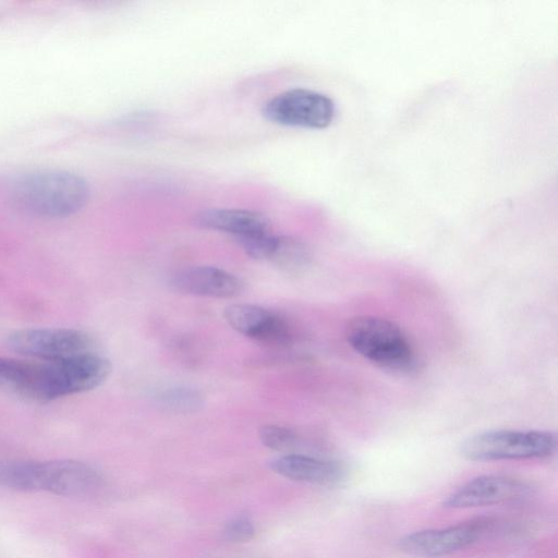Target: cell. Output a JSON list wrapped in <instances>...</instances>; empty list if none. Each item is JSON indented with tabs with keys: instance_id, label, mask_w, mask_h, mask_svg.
Segmentation results:
<instances>
[{
	"instance_id": "cell-1",
	"label": "cell",
	"mask_w": 558,
	"mask_h": 558,
	"mask_svg": "<svg viewBox=\"0 0 558 558\" xmlns=\"http://www.w3.org/2000/svg\"><path fill=\"white\" fill-rule=\"evenodd\" d=\"M110 372V362L95 351L49 361L0 356V391L49 403L100 386Z\"/></svg>"
},
{
	"instance_id": "cell-2",
	"label": "cell",
	"mask_w": 558,
	"mask_h": 558,
	"mask_svg": "<svg viewBox=\"0 0 558 558\" xmlns=\"http://www.w3.org/2000/svg\"><path fill=\"white\" fill-rule=\"evenodd\" d=\"M7 201L19 210L45 217L64 218L88 202L85 179L63 170H39L20 174L5 183Z\"/></svg>"
},
{
	"instance_id": "cell-3",
	"label": "cell",
	"mask_w": 558,
	"mask_h": 558,
	"mask_svg": "<svg viewBox=\"0 0 558 558\" xmlns=\"http://www.w3.org/2000/svg\"><path fill=\"white\" fill-rule=\"evenodd\" d=\"M104 483L96 468L77 460L0 462V488L10 490L82 497L95 494Z\"/></svg>"
},
{
	"instance_id": "cell-4",
	"label": "cell",
	"mask_w": 558,
	"mask_h": 558,
	"mask_svg": "<svg viewBox=\"0 0 558 558\" xmlns=\"http://www.w3.org/2000/svg\"><path fill=\"white\" fill-rule=\"evenodd\" d=\"M349 345L375 366L396 375H411L417 371L416 351L404 331L383 317H354L345 328Z\"/></svg>"
},
{
	"instance_id": "cell-5",
	"label": "cell",
	"mask_w": 558,
	"mask_h": 558,
	"mask_svg": "<svg viewBox=\"0 0 558 558\" xmlns=\"http://www.w3.org/2000/svg\"><path fill=\"white\" fill-rule=\"evenodd\" d=\"M556 448V435L548 430L493 429L466 438L460 453L470 461L543 459Z\"/></svg>"
},
{
	"instance_id": "cell-6",
	"label": "cell",
	"mask_w": 558,
	"mask_h": 558,
	"mask_svg": "<svg viewBox=\"0 0 558 558\" xmlns=\"http://www.w3.org/2000/svg\"><path fill=\"white\" fill-rule=\"evenodd\" d=\"M263 116L279 125L325 129L335 119L336 105L320 92L293 88L269 99L263 107Z\"/></svg>"
},
{
	"instance_id": "cell-7",
	"label": "cell",
	"mask_w": 558,
	"mask_h": 558,
	"mask_svg": "<svg viewBox=\"0 0 558 558\" xmlns=\"http://www.w3.org/2000/svg\"><path fill=\"white\" fill-rule=\"evenodd\" d=\"M8 348L32 360H62L95 351L87 332L72 328H29L7 338Z\"/></svg>"
},
{
	"instance_id": "cell-8",
	"label": "cell",
	"mask_w": 558,
	"mask_h": 558,
	"mask_svg": "<svg viewBox=\"0 0 558 558\" xmlns=\"http://www.w3.org/2000/svg\"><path fill=\"white\" fill-rule=\"evenodd\" d=\"M486 526L484 521H471L444 529L421 530L401 537L398 547L411 556L439 558L477 542L485 533Z\"/></svg>"
},
{
	"instance_id": "cell-9",
	"label": "cell",
	"mask_w": 558,
	"mask_h": 558,
	"mask_svg": "<svg viewBox=\"0 0 558 558\" xmlns=\"http://www.w3.org/2000/svg\"><path fill=\"white\" fill-rule=\"evenodd\" d=\"M530 493V487L515 478L502 475L475 477L444 500V507L465 509L519 500Z\"/></svg>"
},
{
	"instance_id": "cell-10",
	"label": "cell",
	"mask_w": 558,
	"mask_h": 558,
	"mask_svg": "<svg viewBox=\"0 0 558 558\" xmlns=\"http://www.w3.org/2000/svg\"><path fill=\"white\" fill-rule=\"evenodd\" d=\"M225 319L239 333L264 344H286L291 341L289 323L278 313L253 304H231L225 308Z\"/></svg>"
},
{
	"instance_id": "cell-11",
	"label": "cell",
	"mask_w": 558,
	"mask_h": 558,
	"mask_svg": "<svg viewBox=\"0 0 558 558\" xmlns=\"http://www.w3.org/2000/svg\"><path fill=\"white\" fill-rule=\"evenodd\" d=\"M170 287L184 294L232 299L244 290V283L235 275L214 266H192L173 272Z\"/></svg>"
},
{
	"instance_id": "cell-12",
	"label": "cell",
	"mask_w": 558,
	"mask_h": 558,
	"mask_svg": "<svg viewBox=\"0 0 558 558\" xmlns=\"http://www.w3.org/2000/svg\"><path fill=\"white\" fill-rule=\"evenodd\" d=\"M270 469L289 480L317 485H335L345 476L344 465L336 460L289 453L272 459Z\"/></svg>"
},
{
	"instance_id": "cell-13",
	"label": "cell",
	"mask_w": 558,
	"mask_h": 558,
	"mask_svg": "<svg viewBox=\"0 0 558 558\" xmlns=\"http://www.w3.org/2000/svg\"><path fill=\"white\" fill-rule=\"evenodd\" d=\"M194 223L202 229L231 234L235 240L270 231L269 219L250 209L208 208L195 216Z\"/></svg>"
},
{
	"instance_id": "cell-14",
	"label": "cell",
	"mask_w": 558,
	"mask_h": 558,
	"mask_svg": "<svg viewBox=\"0 0 558 558\" xmlns=\"http://www.w3.org/2000/svg\"><path fill=\"white\" fill-rule=\"evenodd\" d=\"M268 262L284 272L298 274L310 265L311 252L302 241L278 235Z\"/></svg>"
},
{
	"instance_id": "cell-15",
	"label": "cell",
	"mask_w": 558,
	"mask_h": 558,
	"mask_svg": "<svg viewBox=\"0 0 558 558\" xmlns=\"http://www.w3.org/2000/svg\"><path fill=\"white\" fill-rule=\"evenodd\" d=\"M157 398L162 407L175 412L195 411L202 404L199 393L186 387L166 389Z\"/></svg>"
},
{
	"instance_id": "cell-16",
	"label": "cell",
	"mask_w": 558,
	"mask_h": 558,
	"mask_svg": "<svg viewBox=\"0 0 558 558\" xmlns=\"http://www.w3.org/2000/svg\"><path fill=\"white\" fill-rule=\"evenodd\" d=\"M259 438L264 446L277 451L291 450L298 444V436L293 430L278 425L262 426Z\"/></svg>"
},
{
	"instance_id": "cell-17",
	"label": "cell",
	"mask_w": 558,
	"mask_h": 558,
	"mask_svg": "<svg viewBox=\"0 0 558 558\" xmlns=\"http://www.w3.org/2000/svg\"><path fill=\"white\" fill-rule=\"evenodd\" d=\"M254 534V524L250 517L245 514L231 518L223 529V537L233 543L246 542L253 538Z\"/></svg>"
}]
</instances>
